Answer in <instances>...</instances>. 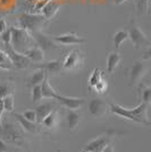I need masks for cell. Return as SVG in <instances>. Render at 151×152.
<instances>
[{"label": "cell", "mask_w": 151, "mask_h": 152, "mask_svg": "<svg viewBox=\"0 0 151 152\" xmlns=\"http://www.w3.org/2000/svg\"><path fill=\"white\" fill-rule=\"evenodd\" d=\"M14 66L12 64V60L6 55V52L0 51V68L2 69H12Z\"/></svg>", "instance_id": "27"}, {"label": "cell", "mask_w": 151, "mask_h": 152, "mask_svg": "<svg viewBox=\"0 0 151 152\" xmlns=\"http://www.w3.org/2000/svg\"><path fill=\"white\" fill-rule=\"evenodd\" d=\"M22 116L25 118L26 121H31V123H37V114L35 110H25Z\"/></svg>", "instance_id": "34"}, {"label": "cell", "mask_w": 151, "mask_h": 152, "mask_svg": "<svg viewBox=\"0 0 151 152\" xmlns=\"http://www.w3.org/2000/svg\"><path fill=\"white\" fill-rule=\"evenodd\" d=\"M55 100L63 104L69 110H77L84 104V99L82 98H72V96H66V95H60L57 93L54 98Z\"/></svg>", "instance_id": "11"}, {"label": "cell", "mask_w": 151, "mask_h": 152, "mask_svg": "<svg viewBox=\"0 0 151 152\" xmlns=\"http://www.w3.org/2000/svg\"><path fill=\"white\" fill-rule=\"evenodd\" d=\"M149 66L148 64H145L144 61L141 60H136L133 64V66L128 69V76H130V86H135L138 85L139 82L145 76V74L148 73Z\"/></svg>", "instance_id": "7"}, {"label": "cell", "mask_w": 151, "mask_h": 152, "mask_svg": "<svg viewBox=\"0 0 151 152\" xmlns=\"http://www.w3.org/2000/svg\"><path fill=\"white\" fill-rule=\"evenodd\" d=\"M2 100V103H4V108L6 111H9V113H13L14 111V107H15V102H14V95L9 94L5 96Z\"/></svg>", "instance_id": "30"}, {"label": "cell", "mask_w": 151, "mask_h": 152, "mask_svg": "<svg viewBox=\"0 0 151 152\" xmlns=\"http://www.w3.org/2000/svg\"><path fill=\"white\" fill-rule=\"evenodd\" d=\"M12 32V47L15 51L23 53L26 49L31 48V43L34 42L30 32L21 27H10Z\"/></svg>", "instance_id": "3"}, {"label": "cell", "mask_w": 151, "mask_h": 152, "mask_svg": "<svg viewBox=\"0 0 151 152\" xmlns=\"http://www.w3.org/2000/svg\"><path fill=\"white\" fill-rule=\"evenodd\" d=\"M32 89V101L39 102L42 100V93H41V84L35 85Z\"/></svg>", "instance_id": "32"}, {"label": "cell", "mask_w": 151, "mask_h": 152, "mask_svg": "<svg viewBox=\"0 0 151 152\" xmlns=\"http://www.w3.org/2000/svg\"><path fill=\"white\" fill-rule=\"evenodd\" d=\"M5 111V108H4V103H2V100L0 99V125H1V116H2V113Z\"/></svg>", "instance_id": "39"}, {"label": "cell", "mask_w": 151, "mask_h": 152, "mask_svg": "<svg viewBox=\"0 0 151 152\" xmlns=\"http://www.w3.org/2000/svg\"><path fill=\"white\" fill-rule=\"evenodd\" d=\"M149 5H150V0H135L136 13L139 15L149 13Z\"/></svg>", "instance_id": "26"}, {"label": "cell", "mask_w": 151, "mask_h": 152, "mask_svg": "<svg viewBox=\"0 0 151 152\" xmlns=\"http://www.w3.org/2000/svg\"><path fill=\"white\" fill-rule=\"evenodd\" d=\"M113 139L111 134H106V135H102L100 137L95 140H92L91 142H89L84 151H90V152H101L102 149L105 148L106 145L109 144L110 140Z\"/></svg>", "instance_id": "12"}, {"label": "cell", "mask_w": 151, "mask_h": 152, "mask_svg": "<svg viewBox=\"0 0 151 152\" xmlns=\"http://www.w3.org/2000/svg\"><path fill=\"white\" fill-rule=\"evenodd\" d=\"M44 77H45V70L42 68H39L37 72H34L26 81V85L29 88H33L35 85H39L43 82Z\"/></svg>", "instance_id": "20"}, {"label": "cell", "mask_w": 151, "mask_h": 152, "mask_svg": "<svg viewBox=\"0 0 151 152\" xmlns=\"http://www.w3.org/2000/svg\"><path fill=\"white\" fill-rule=\"evenodd\" d=\"M84 63V56L80 50H72L68 52L62 61L63 70H75L80 68Z\"/></svg>", "instance_id": "8"}, {"label": "cell", "mask_w": 151, "mask_h": 152, "mask_svg": "<svg viewBox=\"0 0 151 152\" xmlns=\"http://www.w3.org/2000/svg\"><path fill=\"white\" fill-rule=\"evenodd\" d=\"M32 39L34 41V43L38 45L39 48H41L43 51H49L54 50L57 48L56 42L54 41V39L51 37L45 35L42 31H37L31 33Z\"/></svg>", "instance_id": "10"}, {"label": "cell", "mask_w": 151, "mask_h": 152, "mask_svg": "<svg viewBox=\"0 0 151 152\" xmlns=\"http://www.w3.org/2000/svg\"><path fill=\"white\" fill-rule=\"evenodd\" d=\"M7 30V22L5 19L0 18V34Z\"/></svg>", "instance_id": "35"}, {"label": "cell", "mask_w": 151, "mask_h": 152, "mask_svg": "<svg viewBox=\"0 0 151 152\" xmlns=\"http://www.w3.org/2000/svg\"><path fill=\"white\" fill-rule=\"evenodd\" d=\"M23 53H24L26 57L30 59V61H31V63L40 64L44 60V51L42 50L41 48H39L37 45H32L31 48L26 49Z\"/></svg>", "instance_id": "15"}, {"label": "cell", "mask_w": 151, "mask_h": 152, "mask_svg": "<svg viewBox=\"0 0 151 152\" xmlns=\"http://www.w3.org/2000/svg\"><path fill=\"white\" fill-rule=\"evenodd\" d=\"M60 7H62V5H60L58 1L49 0V1L42 7V9L40 10V14H41L47 20H50V19H52L56 16V14L59 12Z\"/></svg>", "instance_id": "14"}, {"label": "cell", "mask_w": 151, "mask_h": 152, "mask_svg": "<svg viewBox=\"0 0 151 152\" xmlns=\"http://www.w3.org/2000/svg\"><path fill=\"white\" fill-rule=\"evenodd\" d=\"M127 33H128V39L132 41L133 45L136 49H142L143 50V49L151 45L150 39L148 38L144 32L139 27L136 22L134 19H132L131 25H130L128 30H127Z\"/></svg>", "instance_id": "4"}, {"label": "cell", "mask_w": 151, "mask_h": 152, "mask_svg": "<svg viewBox=\"0 0 151 152\" xmlns=\"http://www.w3.org/2000/svg\"><path fill=\"white\" fill-rule=\"evenodd\" d=\"M83 152H90V151H83Z\"/></svg>", "instance_id": "41"}, {"label": "cell", "mask_w": 151, "mask_h": 152, "mask_svg": "<svg viewBox=\"0 0 151 152\" xmlns=\"http://www.w3.org/2000/svg\"><path fill=\"white\" fill-rule=\"evenodd\" d=\"M0 35H1L0 39H1L4 45H12V32H10V28H7L6 31L4 33H1Z\"/></svg>", "instance_id": "33"}, {"label": "cell", "mask_w": 151, "mask_h": 152, "mask_svg": "<svg viewBox=\"0 0 151 152\" xmlns=\"http://www.w3.org/2000/svg\"><path fill=\"white\" fill-rule=\"evenodd\" d=\"M126 40H128V33L127 30H119L117 31L113 37L114 45H115V50H119L122 45L125 42Z\"/></svg>", "instance_id": "23"}, {"label": "cell", "mask_w": 151, "mask_h": 152, "mask_svg": "<svg viewBox=\"0 0 151 152\" xmlns=\"http://www.w3.org/2000/svg\"><path fill=\"white\" fill-rule=\"evenodd\" d=\"M23 133L16 125L12 123H1L0 125V139L7 140L16 144H22L23 142Z\"/></svg>", "instance_id": "5"}, {"label": "cell", "mask_w": 151, "mask_h": 152, "mask_svg": "<svg viewBox=\"0 0 151 152\" xmlns=\"http://www.w3.org/2000/svg\"><path fill=\"white\" fill-rule=\"evenodd\" d=\"M52 39L56 43H60L63 45H80L86 43V39L77 35L75 32H67V33L59 34V35H54Z\"/></svg>", "instance_id": "9"}, {"label": "cell", "mask_w": 151, "mask_h": 152, "mask_svg": "<svg viewBox=\"0 0 151 152\" xmlns=\"http://www.w3.org/2000/svg\"><path fill=\"white\" fill-rule=\"evenodd\" d=\"M108 108L109 106L106 103V101L99 98H95L89 102V111L92 116H102L107 113Z\"/></svg>", "instance_id": "13"}, {"label": "cell", "mask_w": 151, "mask_h": 152, "mask_svg": "<svg viewBox=\"0 0 151 152\" xmlns=\"http://www.w3.org/2000/svg\"><path fill=\"white\" fill-rule=\"evenodd\" d=\"M14 116H15V118L18 121L19 125L23 127V129H25V131L30 132V133H35V132L38 131V128H37V125H35V123H31V121H26L25 118L22 116V114H18V113H14Z\"/></svg>", "instance_id": "22"}, {"label": "cell", "mask_w": 151, "mask_h": 152, "mask_svg": "<svg viewBox=\"0 0 151 152\" xmlns=\"http://www.w3.org/2000/svg\"><path fill=\"white\" fill-rule=\"evenodd\" d=\"M52 108H54V103H51V102H44V103L39 104L38 107L35 108L37 121H38V123H41L44 117L49 114V113H51V111L54 110Z\"/></svg>", "instance_id": "21"}, {"label": "cell", "mask_w": 151, "mask_h": 152, "mask_svg": "<svg viewBox=\"0 0 151 152\" xmlns=\"http://www.w3.org/2000/svg\"><path fill=\"white\" fill-rule=\"evenodd\" d=\"M47 22L48 20L41 14L22 13L17 18V25L21 28H24L27 32L33 33L37 31H42Z\"/></svg>", "instance_id": "2"}, {"label": "cell", "mask_w": 151, "mask_h": 152, "mask_svg": "<svg viewBox=\"0 0 151 152\" xmlns=\"http://www.w3.org/2000/svg\"><path fill=\"white\" fill-rule=\"evenodd\" d=\"M14 85L12 83H2L0 84V99H4L5 96L13 94Z\"/></svg>", "instance_id": "28"}, {"label": "cell", "mask_w": 151, "mask_h": 152, "mask_svg": "<svg viewBox=\"0 0 151 152\" xmlns=\"http://www.w3.org/2000/svg\"><path fill=\"white\" fill-rule=\"evenodd\" d=\"M122 57H120V53L117 50L111 51L107 57V72L109 74H111L114 70L116 69V67L119 65Z\"/></svg>", "instance_id": "18"}, {"label": "cell", "mask_w": 151, "mask_h": 152, "mask_svg": "<svg viewBox=\"0 0 151 152\" xmlns=\"http://www.w3.org/2000/svg\"><path fill=\"white\" fill-rule=\"evenodd\" d=\"M41 93H42V98L44 99H54L57 92L55 89L52 88L49 83V75L45 73V77H44L43 82L41 83Z\"/></svg>", "instance_id": "19"}, {"label": "cell", "mask_w": 151, "mask_h": 152, "mask_svg": "<svg viewBox=\"0 0 151 152\" xmlns=\"http://www.w3.org/2000/svg\"><path fill=\"white\" fill-rule=\"evenodd\" d=\"M4 52H6V55L12 60V64L15 68L23 69V68L30 67V65H31L30 59L26 57L24 53H21V52L14 50L12 45H4Z\"/></svg>", "instance_id": "6"}, {"label": "cell", "mask_w": 151, "mask_h": 152, "mask_svg": "<svg viewBox=\"0 0 151 152\" xmlns=\"http://www.w3.org/2000/svg\"><path fill=\"white\" fill-rule=\"evenodd\" d=\"M108 90V83L107 81L102 77L100 80V82H98L95 84V86L92 89V91H95L97 94H105Z\"/></svg>", "instance_id": "29"}, {"label": "cell", "mask_w": 151, "mask_h": 152, "mask_svg": "<svg viewBox=\"0 0 151 152\" xmlns=\"http://www.w3.org/2000/svg\"><path fill=\"white\" fill-rule=\"evenodd\" d=\"M125 1H127V0H114V4H115V5H122V4L125 2Z\"/></svg>", "instance_id": "40"}, {"label": "cell", "mask_w": 151, "mask_h": 152, "mask_svg": "<svg viewBox=\"0 0 151 152\" xmlns=\"http://www.w3.org/2000/svg\"><path fill=\"white\" fill-rule=\"evenodd\" d=\"M151 53V50H150V47H148V48H145V51H144V56L142 57V59H145V60H149L151 58L150 56Z\"/></svg>", "instance_id": "36"}, {"label": "cell", "mask_w": 151, "mask_h": 152, "mask_svg": "<svg viewBox=\"0 0 151 152\" xmlns=\"http://www.w3.org/2000/svg\"><path fill=\"white\" fill-rule=\"evenodd\" d=\"M67 126L70 131H74L82 121V114L78 110H69L67 113Z\"/></svg>", "instance_id": "17"}, {"label": "cell", "mask_w": 151, "mask_h": 152, "mask_svg": "<svg viewBox=\"0 0 151 152\" xmlns=\"http://www.w3.org/2000/svg\"><path fill=\"white\" fill-rule=\"evenodd\" d=\"M39 68L44 69L48 75H56V74L60 73L63 70L60 60H51V61L43 63L41 64V65H39Z\"/></svg>", "instance_id": "16"}, {"label": "cell", "mask_w": 151, "mask_h": 152, "mask_svg": "<svg viewBox=\"0 0 151 152\" xmlns=\"http://www.w3.org/2000/svg\"><path fill=\"white\" fill-rule=\"evenodd\" d=\"M148 107L149 104L145 102H141L135 108H124L119 104H109V111L117 115L119 117H124L126 119L133 121L142 125H150V121L148 118Z\"/></svg>", "instance_id": "1"}, {"label": "cell", "mask_w": 151, "mask_h": 152, "mask_svg": "<svg viewBox=\"0 0 151 152\" xmlns=\"http://www.w3.org/2000/svg\"><path fill=\"white\" fill-rule=\"evenodd\" d=\"M101 152H114V149L110 144H108V145H106L103 149H102V151Z\"/></svg>", "instance_id": "38"}, {"label": "cell", "mask_w": 151, "mask_h": 152, "mask_svg": "<svg viewBox=\"0 0 151 152\" xmlns=\"http://www.w3.org/2000/svg\"><path fill=\"white\" fill-rule=\"evenodd\" d=\"M102 78V73L99 68H95L92 74L90 75V78H89V88L90 90H92L95 86V84L98 82H100V80Z\"/></svg>", "instance_id": "25"}, {"label": "cell", "mask_w": 151, "mask_h": 152, "mask_svg": "<svg viewBox=\"0 0 151 152\" xmlns=\"http://www.w3.org/2000/svg\"><path fill=\"white\" fill-rule=\"evenodd\" d=\"M58 121H59V118H58V111L57 110H52L51 113H49L42 119L41 124H43L44 127H47V128H54V127L57 126Z\"/></svg>", "instance_id": "24"}, {"label": "cell", "mask_w": 151, "mask_h": 152, "mask_svg": "<svg viewBox=\"0 0 151 152\" xmlns=\"http://www.w3.org/2000/svg\"><path fill=\"white\" fill-rule=\"evenodd\" d=\"M7 148H6V143L4 142V140L0 139V152H6Z\"/></svg>", "instance_id": "37"}, {"label": "cell", "mask_w": 151, "mask_h": 152, "mask_svg": "<svg viewBox=\"0 0 151 152\" xmlns=\"http://www.w3.org/2000/svg\"><path fill=\"white\" fill-rule=\"evenodd\" d=\"M141 93V100L142 102H145L149 104L151 100V88L150 86H142V89L140 91Z\"/></svg>", "instance_id": "31"}]
</instances>
